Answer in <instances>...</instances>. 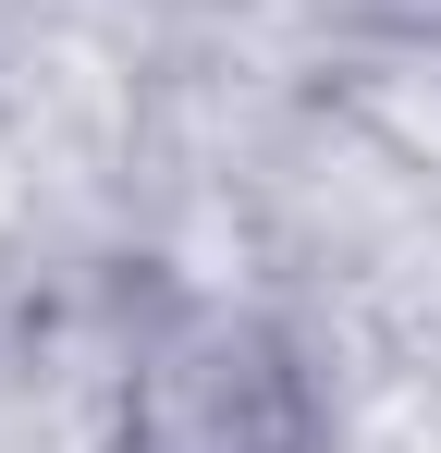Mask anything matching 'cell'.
<instances>
[{
  "label": "cell",
  "mask_w": 441,
  "mask_h": 453,
  "mask_svg": "<svg viewBox=\"0 0 441 453\" xmlns=\"http://www.w3.org/2000/svg\"><path fill=\"white\" fill-rule=\"evenodd\" d=\"M123 453H319V392L258 306H172L123 392Z\"/></svg>",
  "instance_id": "1"
}]
</instances>
